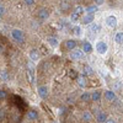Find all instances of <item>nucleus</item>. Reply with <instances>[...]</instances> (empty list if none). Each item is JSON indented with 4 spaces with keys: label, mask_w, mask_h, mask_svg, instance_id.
Segmentation results:
<instances>
[{
    "label": "nucleus",
    "mask_w": 123,
    "mask_h": 123,
    "mask_svg": "<svg viewBox=\"0 0 123 123\" xmlns=\"http://www.w3.org/2000/svg\"><path fill=\"white\" fill-rule=\"evenodd\" d=\"M96 121H97V123H106V121H107L106 113H104V112H100V113L97 115V117H96Z\"/></svg>",
    "instance_id": "obj_9"
},
{
    "label": "nucleus",
    "mask_w": 123,
    "mask_h": 123,
    "mask_svg": "<svg viewBox=\"0 0 123 123\" xmlns=\"http://www.w3.org/2000/svg\"><path fill=\"white\" fill-rule=\"evenodd\" d=\"M83 11H84V9L83 7H81V6H76V9H75V14H78V15H81V14H83Z\"/></svg>",
    "instance_id": "obj_28"
},
{
    "label": "nucleus",
    "mask_w": 123,
    "mask_h": 123,
    "mask_svg": "<svg viewBox=\"0 0 123 123\" xmlns=\"http://www.w3.org/2000/svg\"><path fill=\"white\" fill-rule=\"evenodd\" d=\"M4 117H5V111L4 110H0V121L4 119Z\"/></svg>",
    "instance_id": "obj_31"
},
{
    "label": "nucleus",
    "mask_w": 123,
    "mask_h": 123,
    "mask_svg": "<svg viewBox=\"0 0 123 123\" xmlns=\"http://www.w3.org/2000/svg\"><path fill=\"white\" fill-rule=\"evenodd\" d=\"M83 119H84V121H86V122L91 121V113H90L89 111H85L84 113H83Z\"/></svg>",
    "instance_id": "obj_20"
},
{
    "label": "nucleus",
    "mask_w": 123,
    "mask_h": 123,
    "mask_svg": "<svg viewBox=\"0 0 123 123\" xmlns=\"http://www.w3.org/2000/svg\"><path fill=\"white\" fill-rule=\"evenodd\" d=\"M106 25L110 26V27H116V25H117L116 17H115V16H108V17L106 18Z\"/></svg>",
    "instance_id": "obj_6"
},
{
    "label": "nucleus",
    "mask_w": 123,
    "mask_h": 123,
    "mask_svg": "<svg viewBox=\"0 0 123 123\" xmlns=\"http://www.w3.org/2000/svg\"><path fill=\"white\" fill-rule=\"evenodd\" d=\"M27 118H28L30 121H35V119H37V118H38V113H37V111H35V110L28 111V112H27Z\"/></svg>",
    "instance_id": "obj_8"
},
{
    "label": "nucleus",
    "mask_w": 123,
    "mask_h": 123,
    "mask_svg": "<svg viewBox=\"0 0 123 123\" xmlns=\"http://www.w3.org/2000/svg\"><path fill=\"white\" fill-rule=\"evenodd\" d=\"M83 49H84V52L90 53V52H92V46L90 44V42H84V44H83Z\"/></svg>",
    "instance_id": "obj_15"
},
{
    "label": "nucleus",
    "mask_w": 123,
    "mask_h": 123,
    "mask_svg": "<svg viewBox=\"0 0 123 123\" xmlns=\"http://www.w3.org/2000/svg\"><path fill=\"white\" fill-rule=\"evenodd\" d=\"M69 7H70L69 3H67V1H62L60 3V10L62 11H67V10H69Z\"/></svg>",
    "instance_id": "obj_17"
},
{
    "label": "nucleus",
    "mask_w": 123,
    "mask_h": 123,
    "mask_svg": "<svg viewBox=\"0 0 123 123\" xmlns=\"http://www.w3.org/2000/svg\"><path fill=\"white\" fill-rule=\"evenodd\" d=\"M73 32H74L75 35H78V36H79V35L81 33V28H80L79 26H75V27L73 28Z\"/></svg>",
    "instance_id": "obj_29"
},
{
    "label": "nucleus",
    "mask_w": 123,
    "mask_h": 123,
    "mask_svg": "<svg viewBox=\"0 0 123 123\" xmlns=\"http://www.w3.org/2000/svg\"><path fill=\"white\" fill-rule=\"evenodd\" d=\"M71 58L73 59H81L84 57V53H83V50H79V49H76V50H74V52H71Z\"/></svg>",
    "instance_id": "obj_7"
},
{
    "label": "nucleus",
    "mask_w": 123,
    "mask_h": 123,
    "mask_svg": "<svg viewBox=\"0 0 123 123\" xmlns=\"http://www.w3.org/2000/svg\"><path fill=\"white\" fill-rule=\"evenodd\" d=\"M106 123H116V121H115V119H112V118H107Z\"/></svg>",
    "instance_id": "obj_34"
},
{
    "label": "nucleus",
    "mask_w": 123,
    "mask_h": 123,
    "mask_svg": "<svg viewBox=\"0 0 123 123\" xmlns=\"http://www.w3.org/2000/svg\"><path fill=\"white\" fill-rule=\"evenodd\" d=\"M4 11H5L4 6H1V5H0V16H1V15H4Z\"/></svg>",
    "instance_id": "obj_33"
},
{
    "label": "nucleus",
    "mask_w": 123,
    "mask_h": 123,
    "mask_svg": "<svg viewBox=\"0 0 123 123\" xmlns=\"http://www.w3.org/2000/svg\"><path fill=\"white\" fill-rule=\"evenodd\" d=\"M95 11H97V6L95 5V6H89V7H86V12L87 14H94Z\"/></svg>",
    "instance_id": "obj_23"
},
{
    "label": "nucleus",
    "mask_w": 123,
    "mask_h": 123,
    "mask_svg": "<svg viewBox=\"0 0 123 123\" xmlns=\"http://www.w3.org/2000/svg\"><path fill=\"white\" fill-rule=\"evenodd\" d=\"M0 75H1V78H3L4 81H7L9 80V74H7L6 70H1V71H0Z\"/></svg>",
    "instance_id": "obj_24"
},
{
    "label": "nucleus",
    "mask_w": 123,
    "mask_h": 123,
    "mask_svg": "<svg viewBox=\"0 0 123 123\" xmlns=\"http://www.w3.org/2000/svg\"><path fill=\"white\" fill-rule=\"evenodd\" d=\"M81 101H84V102H87V101H90L91 100V95L89 94V92H84L83 95H81Z\"/></svg>",
    "instance_id": "obj_19"
},
{
    "label": "nucleus",
    "mask_w": 123,
    "mask_h": 123,
    "mask_svg": "<svg viewBox=\"0 0 123 123\" xmlns=\"http://www.w3.org/2000/svg\"><path fill=\"white\" fill-rule=\"evenodd\" d=\"M100 98H101V92L100 91H95L94 94L91 95V100L92 101H100Z\"/></svg>",
    "instance_id": "obj_16"
},
{
    "label": "nucleus",
    "mask_w": 123,
    "mask_h": 123,
    "mask_svg": "<svg viewBox=\"0 0 123 123\" xmlns=\"http://www.w3.org/2000/svg\"><path fill=\"white\" fill-rule=\"evenodd\" d=\"M47 42L52 47H57L58 46V39L55 37H47Z\"/></svg>",
    "instance_id": "obj_14"
},
{
    "label": "nucleus",
    "mask_w": 123,
    "mask_h": 123,
    "mask_svg": "<svg viewBox=\"0 0 123 123\" xmlns=\"http://www.w3.org/2000/svg\"><path fill=\"white\" fill-rule=\"evenodd\" d=\"M97 3V5H101V4H104V1H102V0H98V1H96Z\"/></svg>",
    "instance_id": "obj_36"
},
{
    "label": "nucleus",
    "mask_w": 123,
    "mask_h": 123,
    "mask_svg": "<svg viewBox=\"0 0 123 123\" xmlns=\"http://www.w3.org/2000/svg\"><path fill=\"white\" fill-rule=\"evenodd\" d=\"M3 52H4V46L0 43V53H3Z\"/></svg>",
    "instance_id": "obj_35"
},
{
    "label": "nucleus",
    "mask_w": 123,
    "mask_h": 123,
    "mask_svg": "<svg viewBox=\"0 0 123 123\" xmlns=\"http://www.w3.org/2000/svg\"><path fill=\"white\" fill-rule=\"evenodd\" d=\"M37 91H38V95L42 98H47L48 97V89H47V86H39Z\"/></svg>",
    "instance_id": "obj_5"
},
{
    "label": "nucleus",
    "mask_w": 123,
    "mask_h": 123,
    "mask_svg": "<svg viewBox=\"0 0 123 123\" xmlns=\"http://www.w3.org/2000/svg\"><path fill=\"white\" fill-rule=\"evenodd\" d=\"M76 80H78V84H79L81 87H84V86L86 85V83H85V79H84L83 76H78V78H76Z\"/></svg>",
    "instance_id": "obj_21"
},
{
    "label": "nucleus",
    "mask_w": 123,
    "mask_h": 123,
    "mask_svg": "<svg viewBox=\"0 0 123 123\" xmlns=\"http://www.w3.org/2000/svg\"><path fill=\"white\" fill-rule=\"evenodd\" d=\"M7 97V91L5 90H0V100H4Z\"/></svg>",
    "instance_id": "obj_26"
},
{
    "label": "nucleus",
    "mask_w": 123,
    "mask_h": 123,
    "mask_svg": "<svg viewBox=\"0 0 123 123\" xmlns=\"http://www.w3.org/2000/svg\"><path fill=\"white\" fill-rule=\"evenodd\" d=\"M84 74H86V75H91V74H92V69H91L89 65H86V67L84 68Z\"/></svg>",
    "instance_id": "obj_25"
},
{
    "label": "nucleus",
    "mask_w": 123,
    "mask_h": 123,
    "mask_svg": "<svg viewBox=\"0 0 123 123\" xmlns=\"http://www.w3.org/2000/svg\"><path fill=\"white\" fill-rule=\"evenodd\" d=\"M25 4L28 5V6H31V5H33V4H35V1H33V0H26Z\"/></svg>",
    "instance_id": "obj_32"
},
{
    "label": "nucleus",
    "mask_w": 123,
    "mask_h": 123,
    "mask_svg": "<svg viewBox=\"0 0 123 123\" xmlns=\"http://www.w3.org/2000/svg\"><path fill=\"white\" fill-rule=\"evenodd\" d=\"M115 41L117 43H123V32H118L115 36Z\"/></svg>",
    "instance_id": "obj_18"
},
{
    "label": "nucleus",
    "mask_w": 123,
    "mask_h": 123,
    "mask_svg": "<svg viewBox=\"0 0 123 123\" xmlns=\"http://www.w3.org/2000/svg\"><path fill=\"white\" fill-rule=\"evenodd\" d=\"M92 21H94V14H87L84 18H83V22L85 24V25H87V24H91Z\"/></svg>",
    "instance_id": "obj_12"
},
{
    "label": "nucleus",
    "mask_w": 123,
    "mask_h": 123,
    "mask_svg": "<svg viewBox=\"0 0 123 123\" xmlns=\"http://www.w3.org/2000/svg\"><path fill=\"white\" fill-rule=\"evenodd\" d=\"M78 18H79V15H78V14H75V12L71 14V16H70L71 22H76V21H78Z\"/></svg>",
    "instance_id": "obj_27"
},
{
    "label": "nucleus",
    "mask_w": 123,
    "mask_h": 123,
    "mask_svg": "<svg viewBox=\"0 0 123 123\" xmlns=\"http://www.w3.org/2000/svg\"><path fill=\"white\" fill-rule=\"evenodd\" d=\"M30 58L32 60H38V58H39L38 50L37 49H32V50H31V52H30Z\"/></svg>",
    "instance_id": "obj_13"
},
{
    "label": "nucleus",
    "mask_w": 123,
    "mask_h": 123,
    "mask_svg": "<svg viewBox=\"0 0 123 123\" xmlns=\"http://www.w3.org/2000/svg\"><path fill=\"white\" fill-rule=\"evenodd\" d=\"M69 76L70 78H78V74H75L74 70H69Z\"/></svg>",
    "instance_id": "obj_30"
},
{
    "label": "nucleus",
    "mask_w": 123,
    "mask_h": 123,
    "mask_svg": "<svg viewBox=\"0 0 123 123\" xmlns=\"http://www.w3.org/2000/svg\"><path fill=\"white\" fill-rule=\"evenodd\" d=\"M96 50H97L100 54L106 53V50H107V46H106V43H105V42H98V43L96 44Z\"/></svg>",
    "instance_id": "obj_3"
},
{
    "label": "nucleus",
    "mask_w": 123,
    "mask_h": 123,
    "mask_svg": "<svg viewBox=\"0 0 123 123\" xmlns=\"http://www.w3.org/2000/svg\"><path fill=\"white\" fill-rule=\"evenodd\" d=\"M105 97L108 101H113L116 98V95H115L113 91H105Z\"/></svg>",
    "instance_id": "obj_11"
},
{
    "label": "nucleus",
    "mask_w": 123,
    "mask_h": 123,
    "mask_svg": "<svg viewBox=\"0 0 123 123\" xmlns=\"http://www.w3.org/2000/svg\"><path fill=\"white\" fill-rule=\"evenodd\" d=\"M100 30H101V26L97 25V24H94V25L90 27V31H92V32H98Z\"/></svg>",
    "instance_id": "obj_22"
},
{
    "label": "nucleus",
    "mask_w": 123,
    "mask_h": 123,
    "mask_svg": "<svg viewBox=\"0 0 123 123\" xmlns=\"http://www.w3.org/2000/svg\"><path fill=\"white\" fill-rule=\"evenodd\" d=\"M27 74H28V80L31 81V83H32V81H33V79H35V68H33V65L31 64V63H28Z\"/></svg>",
    "instance_id": "obj_4"
},
{
    "label": "nucleus",
    "mask_w": 123,
    "mask_h": 123,
    "mask_svg": "<svg viewBox=\"0 0 123 123\" xmlns=\"http://www.w3.org/2000/svg\"><path fill=\"white\" fill-rule=\"evenodd\" d=\"M48 16H49V12H48L47 9H41L39 11L37 12V17L39 20H42V21H43V20H47Z\"/></svg>",
    "instance_id": "obj_2"
},
{
    "label": "nucleus",
    "mask_w": 123,
    "mask_h": 123,
    "mask_svg": "<svg viewBox=\"0 0 123 123\" xmlns=\"http://www.w3.org/2000/svg\"><path fill=\"white\" fill-rule=\"evenodd\" d=\"M11 35H12V38L15 41H17L18 43H24L25 38H24V33H22L21 30H12Z\"/></svg>",
    "instance_id": "obj_1"
},
{
    "label": "nucleus",
    "mask_w": 123,
    "mask_h": 123,
    "mask_svg": "<svg viewBox=\"0 0 123 123\" xmlns=\"http://www.w3.org/2000/svg\"><path fill=\"white\" fill-rule=\"evenodd\" d=\"M65 47H67V49H74L76 47V41H74V39L67 41V42H65Z\"/></svg>",
    "instance_id": "obj_10"
}]
</instances>
